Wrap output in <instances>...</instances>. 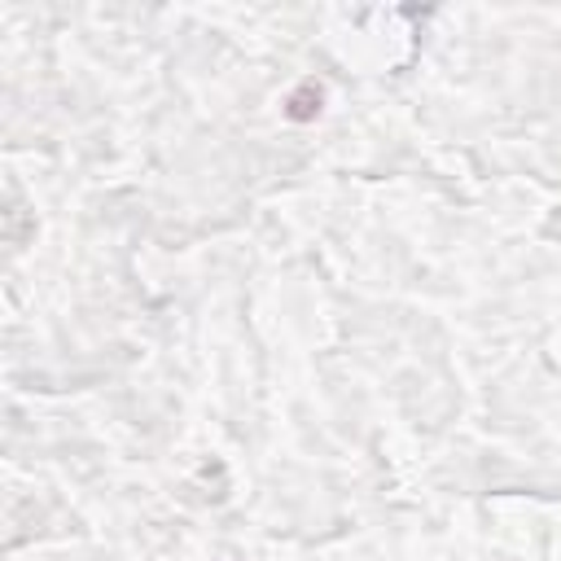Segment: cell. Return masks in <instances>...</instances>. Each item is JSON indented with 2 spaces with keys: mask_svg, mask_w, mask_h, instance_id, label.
I'll return each mask as SVG.
<instances>
[{
  "mask_svg": "<svg viewBox=\"0 0 561 561\" xmlns=\"http://www.w3.org/2000/svg\"><path fill=\"white\" fill-rule=\"evenodd\" d=\"M320 105H324V88H320L316 79H307V83H298V88L285 96V118H289V123H311V118L320 114Z\"/></svg>",
  "mask_w": 561,
  "mask_h": 561,
  "instance_id": "obj_1",
  "label": "cell"
}]
</instances>
